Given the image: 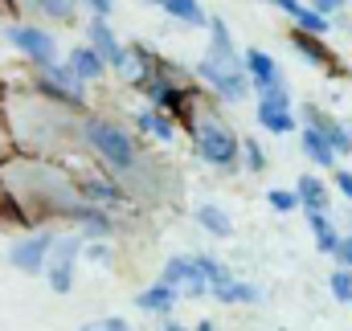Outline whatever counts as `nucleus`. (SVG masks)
<instances>
[{"mask_svg": "<svg viewBox=\"0 0 352 331\" xmlns=\"http://www.w3.org/2000/svg\"><path fill=\"white\" fill-rule=\"evenodd\" d=\"M197 74L213 86V94L226 98V102H238V98H246V90H250L242 54H238V45H234V37H230V29H226L221 16L209 21V54L201 58Z\"/></svg>", "mask_w": 352, "mask_h": 331, "instance_id": "1", "label": "nucleus"}, {"mask_svg": "<svg viewBox=\"0 0 352 331\" xmlns=\"http://www.w3.org/2000/svg\"><path fill=\"white\" fill-rule=\"evenodd\" d=\"M82 139L94 148V156L111 168L115 176H135L140 164H144L135 139H131L119 123H111V119H98V115L82 119Z\"/></svg>", "mask_w": 352, "mask_h": 331, "instance_id": "2", "label": "nucleus"}, {"mask_svg": "<svg viewBox=\"0 0 352 331\" xmlns=\"http://www.w3.org/2000/svg\"><path fill=\"white\" fill-rule=\"evenodd\" d=\"M192 144H197V156L205 164H213L217 172H234L238 168V156H242V144L238 135L217 119V115H201L192 123Z\"/></svg>", "mask_w": 352, "mask_h": 331, "instance_id": "3", "label": "nucleus"}, {"mask_svg": "<svg viewBox=\"0 0 352 331\" xmlns=\"http://www.w3.org/2000/svg\"><path fill=\"white\" fill-rule=\"evenodd\" d=\"M87 33H90V49L102 58V66H115L119 74H127V78H131V66H135V58H131V49H123V45H119L115 29H111L102 16H94V21L87 25Z\"/></svg>", "mask_w": 352, "mask_h": 331, "instance_id": "4", "label": "nucleus"}, {"mask_svg": "<svg viewBox=\"0 0 352 331\" xmlns=\"http://www.w3.org/2000/svg\"><path fill=\"white\" fill-rule=\"evenodd\" d=\"M258 123H263L270 135H291V131H295V115H291V94H287V86L258 90Z\"/></svg>", "mask_w": 352, "mask_h": 331, "instance_id": "5", "label": "nucleus"}, {"mask_svg": "<svg viewBox=\"0 0 352 331\" xmlns=\"http://www.w3.org/2000/svg\"><path fill=\"white\" fill-rule=\"evenodd\" d=\"M37 86H41L50 98L74 102V106L87 98V82H78V78L70 74V66H58V62H45V66H37Z\"/></svg>", "mask_w": 352, "mask_h": 331, "instance_id": "6", "label": "nucleus"}, {"mask_svg": "<svg viewBox=\"0 0 352 331\" xmlns=\"http://www.w3.org/2000/svg\"><path fill=\"white\" fill-rule=\"evenodd\" d=\"M54 238H58V233H50V229H41V233H33V238H21L16 246L8 249V262H12L21 274H41L45 262H50Z\"/></svg>", "mask_w": 352, "mask_h": 331, "instance_id": "7", "label": "nucleus"}, {"mask_svg": "<svg viewBox=\"0 0 352 331\" xmlns=\"http://www.w3.org/2000/svg\"><path fill=\"white\" fill-rule=\"evenodd\" d=\"M160 282H168L176 295H188V299H209V282L201 278V270H197V262H192V258H168V262H164Z\"/></svg>", "mask_w": 352, "mask_h": 331, "instance_id": "8", "label": "nucleus"}, {"mask_svg": "<svg viewBox=\"0 0 352 331\" xmlns=\"http://www.w3.org/2000/svg\"><path fill=\"white\" fill-rule=\"evenodd\" d=\"M8 41H12L29 62H37V66H45V62L58 58V41H54V33L33 29V25H12V29H8Z\"/></svg>", "mask_w": 352, "mask_h": 331, "instance_id": "9", "label": "nucleus"}, {"mask_svg": "<svg viewBox=\"0 0 352 331\" xmlns=\"http://www.w3.org/2000/svg\"><path fill=\"white\" fill-rule=\"evenodd\" d=\"M303 119H307V127H316L324 139H328V148L336 152V156H352V131L349 123H340V119H332L324 106H303Z\"/></svg>", "mask_w": 352, "mask_h": 331, "instance_id": "10", "label": "nucleus"}, {"mask_svg": "<svg viewBox=\"0 0 352 331\" xmlns=\"http://www.w3.org/2000/svg\"><path fill=\"white\" fill-rule=\"evenodd\" d=\"M242 66H246V78L254 90H270V86H287L283 82V70H278V62L263 54V49H246V58H242Z\"/></svg>", "mask_w": 352, "mask_h": 331, "instance_id": "11", "label": "nucleus"}, {"mask_svg": "<svg viewBox=\"0 0 352 331\" xmlns=\"http://www.w3.org/2000/svg\"><path fill=\"white\" fill-rule=\"evenodd\" d=\"M209 295H213L217 303H226V307H238V303L258 307V303H263V290H258L254 282H238V278H230V282H221V286H209Z\"/></svg>", "mask_w": 352, "mask_h": 331, "instance_id": "12", "label": "nucleus"}, {"mask_svg": "<svg viewBox=\"0 0 352 331\" xmlns=\"http://www.w3.org/2000/svg\"><path fill=\"white\" fill-rule=\"evenodd\" d=\"M70 74L78 78V82H98L102 74H107V66H102V58L90 49V45H78V49H70Z\"/></svg>", "mask_w": 352, "mask_h": 331, "instance_id": "13", "label": "nucleus"}, {"mask_svg": "<svg viewBox=\"0 0 352 331\" xmlns=\"http://www.w3.org/2000/svg\"><path fill=\"white\" fill-rule=\"evenodd\" d=\"M176 299H180V295H176L168 282H156V286H148V290L135 295V307L148 311V315H168V311L176 307Z\"/></svg>", "mask_w": 352, "mask_h": 331, "instance_id": "14", "label": "nucleus"}, {"mask_svg": "<svg viewBox=\"0 0 352 331\" xmlns=\"http://www.w3.org/2000/svg\"><path fill=\"white\" fill-rule=\"evenodd\" d=\"M74 221L82 225V238H90V242H98V238H111V229H115V221L98 209V205H78V213H74Z\"/></svg>", "mask_w": 352, "mask_h": 331, "instance_id": "15", "label": "nucleus"}, {"mask_svg": "<svg viewBox=\"0 0 352 331\" xmlns=\"http://www.w3.org/2000/svg\"><path fill=\"white\" fill-rule=\"evenodd\" d=\"M140 86L148 90V98H152V106H156V111H180V102H184L180 86H173L168 78H156V74H148Z\"/></svg>", "mask_w": 352, "mask_h": 331, "instance_id": "16", "label": "nucleus"}, {"mask_svg": "<svg viewBox=\"0 0 352 331\" xmlns=\"http://www.w3.org/2000/svg\"><path fill=\"white\" fill-rule=\"evenodd\" d=\"M197 225L213 238H234V221L221 205H197Z\"/></svg>", "mask_w": 352, "mask_h": 331, "instance_id": "17", "label": "nucleus"}, {"mask_svg": "<svg viewBox=\"0 0 352 331\" xmlns=\"http://www.w3.org/2000/svg\"><path fill=\"white\" fill-rule=\"evenodd\" d=\"M299 144H303V156H307L311 164H320V168H336V160H340V156L328 148V139H324L316 127H307V131L299 135Z\"/></svg>", "mask_w": 352, "mask_h": 331, "instance_id": "18", "label": "nucleus"}, {"mask_svg": "<svg viewBox=\"0 0 352 331\" xmlns=\"http://www.w3.org/2000/svg\"><path fill=\"white\" fill-rule=\"evenodd\" d=\"M307 229L316 233V246L320 253H332L336 242H340V233H336V225H332V217L324 213V209H307Z\"/></svg>", "mask_w": 352, "mask_h": 331, "instance_id": "19", "label": "nucleus"}, {"mask_svg": "<svg viewBox=\"0 0 352 331\" xmlns=\"http://www.w3.org/2000/svg\"><path fill=\"white\" fill-rule=\"evenodd\" d=\"M135 127H140L144 135H152V139H160V144H168V139L176 135L173 119H168L164 111H140V115H135Z\"/></svg>", "mask_w": 352, "mask_h": 331, "instance_id": "20", "label": "nucleus"}, {"mask_svg": "<svg viewBox=\"0 0 352 331\" xmlns=\"http://www.w3.org/2000/svg\"><path fill=\"white\" fill-rule=\"evenodd\" d=\"M295 201H299L303 209H324V213H328V188H324V180H316V176H299V184H295Z\"/></svg>", "mask_w": 352, "mask_h": 331, "instance_id": "21", "label": "nucleus"}, {"mask_svg": "<svg viewBox=\"0 0 352 331\" xmlns=\"http://www.w3.org/2000/svg\"><path fill=\"white\" fill-rule=\"evenodd\" d=\"M82 196H87V205H119L123 201V188L115 180H94V176H87L82 180Z\"/></svg>", "mask_w": 352, "mask_h": 331, "instance_id": "22", "label": "nucleus"}, {"mask_svg": "<svg viewBox=\"0 0 352 331\" xmlns=\"http://www.w3.org/2000/svg\"><path fill=\"white\" fill-rule=\"evenodd\" d=\"M21 4L50 21H74V12H78V0H21Z\"/></svg>", "mask_w": 352, "mask_h": 331, "instance_id": "23", "label": "nucleus"}, {"mask_svg": "<svg viewBox=\"0 0 352 331\" xmlns=\"http://www.w3.org/2000/svg\"><path fill=\"white\" fill-rule=\"evenodd\" d=\"M74 266H78V262H54V258L45 262L41 274L50 278V290H54V295H70V290H74Z\"/></svg>", "mask_w": 352, "mask_h": 331, "instance_id": "24", "label": "nucleus"}, {"mask_svg": "<svg viewBox=\"0 0 352 331\" xmlns=\"http://www.w3.org/2000/svg\"><path fill=\"white\" fill-rule=\"evenodd\" d=\"M160 8L180 21V25H205V8H201V0H160Z\"/></svg>", "mask_w": 352, "mask_h": 331, "instance_id": "25", "label": "nucleus"}, {"mask_svg": "<svg viewBox=\"0 0 352 331\" xmlns=\"http://www.w3.org/2000/svg\"><path fill=\"white\" fill-rule=\"evenodd\" d=\"M192 262H197V270H201V278H205L209 286H221V282H230V278H234V274H230L217 258H209V253H197Z\"/></svg>", "mask_w": 352, "mask_h": 331, "instance_id": "26", "label": "nucleus"}, {"mask_svg": "<svg viewBox=\"0 0 352 331\" xmlns=\"http://www.w3.org/2000/svg\"><path fill=\"white\" fill-rule=\"evenodd\" d=\"M291 41H295V49H299L307 62H316V66H332V54H328V49H324L316 37H303V33H295Z\"/></svg>", "mask_w": 352, "mask_h": 331, "instance_id": "27", "label": "nucleus"}, {"mask_svg": "<svg viewBox=\"0 0 352 331\" xmlns=\"http://www.w3.org/2000/svg\"><path fill=\"white\" fill-rule=\"evenodd\" d=\"M295 25H299L303 33H311V37L328 33V16H324V12H316V8H307V4H303V12L295 16Z\"/></svg>", "mask_w": 352, "mask_h": 331, "instance_id": "28", "label": "nucleus"}, {"mask_svg": "<svg viewBox=\"0 0 352 331\" xmlns=\"http://www.w3.org/2000/svg\"><path fill=\"white\" fill-rule=\"evenodd\" d=\"M266 205H270L274 213H291V209H299L295 188H270V192H266Z\"/></svg>", "mask_w": 352, "mask_h": 331, "instance_id": "29", "label": "nucleus"}, {"mask_svg": "<svg viewBox=\"0 0 352 331\" xmlns=\"http://www.w3.org/2000/svg\"><path fill=\"white\" fill-rule=\"evenodd\" d=\"M328 286H332V295H336L340 303H352V270H344V266H340V270L328 278Z\"/></svg>", "mask_w": 352, "mask_h": 331, "instance_id": "30", "label": "nucleus"}, {"mask_svg": "<svg viewBox=\"0 0 352 331\" xmlns=\"http://www.w3.org/2000/svg\"><path fill=\"white\" fill-rule=\"evenodd\" d=\"M78 331H131V323L119 319V315H107V319H90V323H82Z\"/></svg>", "mask_w": 352, "mask_h": 331, "instance_id": "31", "label": "nucleus"}, {"mask_svg": "<svg viewBox=\"0 0 352 331\" xmlns=\"http://www.w3.org/2000/svg\"><path fill=\"white\" fill-rule=\"evenodd\" d=\"M242 152H246V168H250V172H266V152H263L258 139H246Z\"/></svg>", "mask_w": 352, "mask_h": 331, "instance_id": "32", "label": "nucleus"}, {"mask_svg": "<svg viewBox=\"0 0 352 331\" xmlns=\"http://www.w3.org/2000/svg\"><path fill=\"white\" fill-rule=\"evenodd\" d=\"M332 253H336V262H340L344 270H352V233H344V238L336 242V249H332Z\"/></svg>", "mask_w": 352, "mask_h": 331, "instance_id": "33", "label": "nucleus"}, {"mask_svg": "<svg viewBox=\"0 0 352 331\" xmlns=\"http://www.w3.org/2000/svg\"><path fill=\"white\" fill-rule=\"evenodd\" d=\"M87 258L94 262V266H111V249L102 246V242H94V246H87Z\"/></svg>", "mask_w": 352, "mask_h": 331, "instance_id": "34", "label": "nucleus"}, {"mask_svg": "<svg viewBox=\"0 0 352 331\" xmlns=\"http://www.w3.org/2000/svg\"><path fill=\"white\" fill-rule=\"evenodd\" d=\"M266 4H274V8H283L287 16H299V12H303V4H299V0H266Z\"/></svg>", "mask_w": 352, "mask_h": 331, "instance_id": "35", "label": "nucleus"}, {"mask_svg": "<svg viewBox=\"0 0 352 331\" xmlns=\"http://www.w3.org/2000/svg\"><path fill=\"white\" fill-rule=\"evenodd\" d=\"M82 4H87V8L94 12V16H107V12L115 8V0H82Z\"/></svg>", "mask_w": 352, "mask_h": 331, "instance_id": "36", "label": "nucleus"}, {"mask_svg": "<svg viewBox=\"0 0 352 331\" xmlns=\"http://www.w3.org/2000/svg\"><path fill=\"white\" fill-rule=\"evenodd\" d=\"M311 8L328 16V12H336V8H344V0H311Z\"/></svg>", "mask_w": 352, "mask_h": 331, "instance_id": "37", "label": "nucleus"}, {"mask_svg": "<svg viewBox=\"0 0 352 331\" xmlns=\"http://www.w3.org/2000/svg\"><path fill=\"white\" fill-rule=\"evenodd\" d=\"M336 188H340V192H344V196L352 201V172H344V168L336 172Z\"/></svg>", "mask_w": 352, "mask_h": 331, "instance_id": "38", "label": "nucleus"}, {"mask_svg": "<svg viewBox=\"0 0 352 331\" xmlns=\"http://www.w3.org/2000/svg\"><path fill=\"white\" fill-rule=\"evenodd\" d=\"M160 331H188V328H180L176 319H164V323H160Z\"/></svg>", "mask_w": 352, "mask_h": 331, "instance_id": "39", "label": "nucleus"}, {"mask_svg": "<svg viewBox=\"0 0 352 331\" xmlns=\"http://www.w3.org/2000/svg\"><path fill=\"white\" fill-rule=\"evenodd\" d=\"M188 331H213V323L205 319V323H197V328H188Z\"/></svg>", "mask_w": 352, "mask_h": 331, "instance_id": "40", "label": "nucleus"}, {"mask_svg": "<svg viewBox=\"0 0 352 331\" xmlns=\"http://www.w3.org/2000/svg\"><path fill=\"white\" fill-rule=\"evenodd\" d=\"M148 4H160V0H148Z\"/></svg>", "mask_w": 352, "mask_h": 331, "instance_id": "41", "label": "nucleus"}]
</instances>
